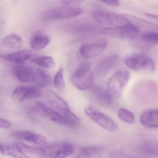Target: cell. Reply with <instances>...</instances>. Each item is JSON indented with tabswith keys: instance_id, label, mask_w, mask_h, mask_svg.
Instances as JSON below:
<instances>
[{
	"instance_id": "cell-1",
	"label": "cell",
	"mask_w": 158,
	"mask_h": 158,
	"mask_svg": "<svg viewBox=\"0 0 158 158\" xmlns=\"http://www.w3.org/2000/svg\"><path fill=\"white\" fill-rule=\"evenodd\" d=\"M75 152L74 147L69 143L49 145L38 148L37 157L42 158H65L70 156Z\"/></svg>"
},
{
	"instance_id": "cell-2",
	"label": "cell",
	"mask_w": 158,
	"mask_h": 158,
	"mask_svg": "<svg viewBox=\"0 0 158 158\" xmlns=\"http://www.w3.org/2000/svg\"><path fill=\"white\" fill-rule=\"evenodd\" d=\"M83 9L78 6H65L48 8L42 14V18L46 21L66 19L81 15Z\"/></svg>"
},
{
	"instance_id": "cell-3",
	"label": "cell",
	"mask_w": 158,
	"mask_h": 158,
	"mask_svg": "<svg viewBox=\"0 0 158 158\" xmlns=\"http://www.w3.org/2000/svg\"><path fill=\"white\" fill-rule=\"evenodd\" d=\"M94 74L91 65L85 63L75 70L71 77V82L75 87L81 91L90 89L93 84Z\"/></svg>"
},
{
	"instance_id": "cell-4",
	"label": "cell",
	"mask_w": 158,
	"mask_h": 158,
	"mask_svg": "<svg viewBox=\"0 0 158 158\" xmlns=\"http://www.w3.org/2000/svg\"><path fill=\"white\" fill-rule=\"evenodd\" d=\"M93 17L98 23L112 27L124 26L132 23L128 15H120L103 10L95 11L93 12Z\"/></svg>"
},
{
	"instance_id": "cell-5",
	"label": "cell",
	"mask_w": 158,
	"mask_h": 158,
	"mask_svg": "<svg viewBox=\"0 0 158 158\" xmlns=\"http://www.w3.org/2000/svg\"><path fill=\"white\" fill-rule=\"evenodd\" d=\"M140 32L139 26L134 23L124 26L111 27L104 28L101 34L117 39H127L131 40L138 36Z\"/></svg>"
},
{
	"instance_id": "cell-6",
	"label": "cell",
	"mask_w": 158,
	"mask_h": 158,
	"mask_svg": "<svg viewBox=\"0 0 158 158\" xmlns=\"http://www.w3.org/2000/svg\"><path fill=\"white\" fill-rule=\"evenodd\" d=\"M85 115L98 126L110 132H114L118 129L117 123L105 113L92 105H89L85 109Z\"/></svg>"
},
{
	"instance_id": "cell-7",
	"label": "cell",
	"mask_w": 158,
	"mask_h": 158,
	"mask_svg": "<svg viewBox=\"0 0 158 158\" xmlns=\"http://www.w3.org/2000/svg\"><path fill=\"white\" fill-rule=\"evenodd\" d=\"M125 64L133 70L145 73H151L155 70V64L149 57L144 54H135L126 58Z\"/></svg>"
},
{
	"instance_id": "cell-8",
	"label": "cell",
	"mask_w": 158,
	"mask_h": 158,
	"mask_svg": "<svg viewBox=\"0 0 158 158\" xmlns=\"http://www.w3.org/2000/svg\"><path fill=\"white\" fill-rule=\"evenodd\" d=\"M31 111L41 117L57 124L67 127L66 123L63 116L49 105L40 101L34 103Z\"/></svg>"
},
{
	"instance_id": "cell-9",
	"label": "cell",
	"mask_w": 158,
	"mask_h": 158,
	"mask_svg": "<svg viewBox=\"0 0 158 158\" xmlns=\"http://www.w3.org/2000/svg\"><path fill=\"white\" fill-rule=\"evenodd\" d=\"M130 79V73L123 70L117 71L110 77L108 81V88L113 98L119 96Z\"/></svg>"
},
{
	"instance_id": "cell-10",
	"label": "cell",
	"mask_w": 158,
	"mask_h": 158,
	"mask_svg": "<svg viewBox=\"0 0 158 158\" xmlns=\"http://www.w3.org/2000/svg\"><path fill=\"white\" fill-rule=\"evenodd\" d=\"M11 136L19 141L33 144L40 147H44L49 145L48 139L38 134L28 131H17L13 132Z\"/></svg>"
},
{
	"instance_id": "cell-11",
	"label": "cell",
	"mask_w": 158,
	"mask_h": 158,
	"mask_svg": "<svg viewBox=\"0 0 158 158\" xmlns=\"http://www.w3.org/2000/svg\"><path fill=\"white\" fill-rule=\"evenodd\" d=\"M41 92L36 86H19L12 92L11 97L14 101L22 102L27 99L40 97Z\"/></svg>"
},
{
	"instance_id": "cell-12",
	"label": "cell",
	"mask_w": 158,
	"mask_h": 158,
	"mask_svg": "<svg viewBox=\"0 0 158 158\" xmlns=\"http://www.w3.org/2000/svg\"><path fill=\"white\" fill-rule=\"evenodd\" d=\"M45 98L49 106L63 117L71 111L67 102L53 91H47L45 93Z\"/></svg>"
},
{
	"instance_id": "cell-13",
	"label": "cell",
	"mask_w": 158,
	"mask_h": 158,
	"mask_svg": "<svg viewBox=\"0 0 158 158\" xmlns=\"http://www.w3.org/2000/svg\"><path fill=\"white\" fill-rule=\"evenodd\" d=\"M107 44L106 40L101 41L98 42L85 44L80 47V54L84 58H95L100 55L104 52Z\"/></svg>"
},
{
	"instance_id": "cell-14",
	"label": "cell",
	"mask_w": 158,
	"mask_h": 158,
	"mask_svg": "<svg viewBox=\"0 0 158 158\" xmlns=\"http://www.w3.org/2000/svg\"><path fill=\"white\" fill-rule=\"evenodd\" d=\"M32 55V52L28 49L19 50L15 53L0 54V61L12 63L15 65H24Z\"/></svg>"
},
{
	"instance_id": "cell-15",
	"label": "cell",
	"mask_w": 158,
	"mask_h": 158,
	"mask_svg": "<svg viewBox=\"0 0 158 158\" xmlns=\"http://www.w3.org/2000/svg\"><path fill=\"white\" fill-rule=\"evenodd\" d=\"M12 71L16 79L21 82L31 83L35 80V71L28 66L15 65Z\"/></svg>"
},
{
	"instance_id": "cell-16",
	"label": "cell",
	"mask_w": 158,
	"mask_h": 158,
	"mask_svg": "<svg viewBox=\"0 0 158 158\" xmlns=\"http://www.w3.org/2000/svg\"><path fill=\"white\" fill-rule=\"evenodd\" d=\"M140 122L146 128H158V109L148 110L144 112L140 117Z\"/></svg>"
},
{
	"instance_id": "cell-17",
	"label": "cell",
	"mask_w": 158,
	"mask_h": 158,
	"mask_svg": "<svg viewBox=\"0 0 158 158\" xmlns=\"http://www.w3.org/2000/svg\"><path fill=\"white\" fill-rule=\"evenodd\" d=\"M118 59V55L116 54L108 56L102 60L97 67L96 72L101 76L107 74L115 66Z\"/></svg>"
},
{
	"instance_id": "cell-18",
	"label": "cell",
	"mask_w": 158,
	"mask_h": 158,
	"mask_svg": "<svg viewBox=\"0 0 158 158\" xmlns=\"http://www.w3.org/2000/svg\"><path fill=\"white\" fill-rule=\"evenodd\" d=\"M104 148L101 146L82 147L77 156L72 158H101L104 153Z\"/></svg>"
},
{
	"instance_id": "cell-19",
	"label": "cell",
	"mask_w": 158,
	"mask_h": 158,
	"mask_svg": "<svg viewBox=\"0 0 158 158\" xmlns=\"http://www.w3.org/2000/svg\"><path fill=\"white\" fill-rule=\"evenodd\" d=\"M0 153L14 158H28L16 146L0 143Z\"/></svg>"
},
{
	"instance_id": "cell-20",
	"label": "cell",
	"mask_w": 158,
	"mask_h": 158,
	"mask_svg": "<svg viewBox=\"0 0 158 158\" xmlns=\"http://www.w3.org/2000/svg\"><path fill=\"white\" fill-rule=\"evenodd\" d=\"M133 43L141 42L140 45L144 47H148L154 45L158 44V32H149L143 33L139 37V39L137 37L131 40Z\"/></svg>"
},
{
	"instance_id": "cell-21",
	"label": "cell",
	"mask_w": 158,
	"mask_h": 158,
	"mask_svg": "<svg viewBox=\"0 0 158 158\" xmlns=\"http://www.w3.org/2000/svg\"><path fill=\"white\" fill-rule=\"evenodd\" d=\"M93 93L95 98L102 105L110 106L112 104L114 98L109 91L100 86H96L93 88Z\"/></svg>"
},
{
	"instance_id": "cell-22",
	"label": "cell",
	"mask_w": 158,
	"mask_h": 158,
	"mask_svg": "<svg viewBox=\"0 0 158 158\" xmlns=\"http://www.w3.org/2000/svg\"><path fill=\"white\" fill-rule=\"evenodd\" d=\"M50 42L49 37L40 32L34 33L30 41V46L34 51H40L45 48Z\"/></svg>"
},
{
	"instance_id": "cell-23",
	"label": "cell",
	"mask_w": 158,
	"mask_h": 158,
	"mask_svg": "<svg viewBox=\"0 0 158 158\" xmlns=\"http://www.w3.org/2000/svg\"><path fill=\"white\" fill-rule=\"evenodd\" d=\"M34 82L37 87L44 88L51 84L52 79L47 72L41 69H37L35 71Z\"/></svg>"
},
{
	"instance_id": "cell-24",
	"label": "cell",
	"mask_w": 158,
	"mask_h": 158,
	"mask_svg": "<svg viewBox=\"0 0 158 158\" xmlns=\"http://www.w3.org/2000/svg\"><path fill=\"white\" fill-rule=\"evenodd\" d=\"M24 43L22 38L17 34L13 33L6 36L2 41V44L7 48H15L21 47Z\"/></svg>"
},
{
	"instance_id": "cell-25",
	"label": "cell",
	"mask_w": 158,
	"mask_h": 158,
	"mask_svg": "<svg viewBox=\"0 0 158 158\" xmlns=\"http://www.w3.org/2000/svg\"><path fill=\"white\" fill-rule=\"evenodd\" d=\"M32 62L38 66L46 69L54 67L56 65L55 59L49 56H40L32 58Z\"/></svg>"
},
{
	"instance_id": "cell-26",
	"label": "cell",
	"mask_w": 158,
	"mask_h": 158,
	"mask_svg": "<svg viewBox=\"0 0 158 158\" xmlns=\"http://www.w3.org/2000/svg\"><path fill=\"white\" fill-rule=\"evenodd\" d=\"M118 116L121 120L129 124L132 123L135 120L133 114L126 109H119L118 110Z\"/></svg>"
},
{
	"instance_id": "cell-27",
	"label": "cell",
	"mask_w": 158,
	"mask_h": 158,
	"mask_svg": "<svg viewBox=\"0 0 158 158\" xmlns=\"http://www.w3.org/2000/svg\"><path fill=\"white\" fill-rule=\"evenodd\" d=\"M64 72V68H61L58 70L53 80L54 85L57 89H63L65 87Z\"/></svg>"
},
{
	"instance_id": "cell-28",
	"label": "cell",
	"mask_w": 158,
	"mask_h": 158,
	"mask_svg": "<svg viewBox=\"0 0 158 158\" xmlns=\"http://www.w3.org/2000/svg\"><path fill=\"white\" fill-rule=\"evenodd\" d=\"M141 150L146 154L158 156V144L152 143L145 144L142 146Z\"/></svg>"
},
{
	"instance_id": "cell-29",
	"label": "cell",
	"mask_w": 158,
	"mask_h": 158,
	"mask_svg": "<svg viewBox=\"0 0 158 158\" xmlns=\"http://www.w3.org/2000/svg\"><path fill=\"white\" fill-rule=\"evenodd\" d=\"M61 2L66 6H74V5L81 4L83 2V1H81V0H65V1L64 0V1H61Z\"/></svg>"
},
{
	"instance_id": "cell-30",
	"label": "cell",
	"mask_w": 158,
	"mask_h": 158,
	"mask_svg": "<svg viewBox=\"0 0 158 158\" xmlns=\"http://www.w3.org/2000/svg\"><path fill=\"white\" fill-rule=\"evenodd\" d=\"M12 126V123L4 119L0 118V128L1 129H9Z\"/></svg>"
},
{
	"instance_id": "cell-31",
	"label": "cell",
	"mask_w": 158,
	"mask_h": 158,
	"mask_svg": "<svg viewBox=\"0 0 158 158\" xmlns=\"http://www.w3.org/2000/svg\"><path fill=\"white\" fill-rule=\"evenodd\" d=\"M102 2L107 5L111 6H114V7L119 6L120 5V2L118 1H103Z\"/></svg>"
},
{
	"instance_id": "cell-32",
	"label": "cell",
	"mask_w": 158,
	"mask_h": 158,
	"mask_svg": "<svg viewBox=\"0 0 158 158\" xmlns=\"http://www.w3.org/2000/svg\"><path fill=\"white\" fill-rule=\"evenodd\" d=\"M115 158H135V157H129L126 156H125L121 155L120 154H115L114 156Z\"/></svg>"
},
{
	"instance_id": "cell-33",
	"label": "cell",
	"mask_w": 158,
	"mask_h": 158,
	"mask_svg": "<svg viewBox=\"0 0 158 158\" xmlns=\"http://www.w3.org/2000/svg\"><path fill=\"white\" fill-rule=\"evenodd\" d=\"M145 15L148 17L152 18L157 19H158V15H154L152 14H145Z\"/></svg>"
}]
</instances>
